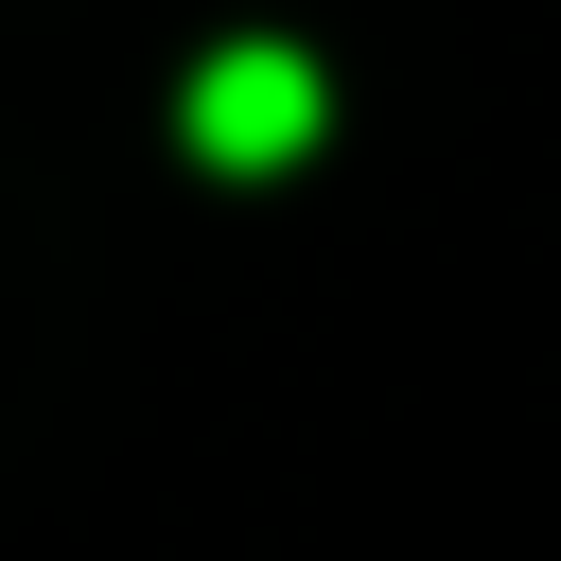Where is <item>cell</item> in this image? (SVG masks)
<instances>
[{"label": "cell", "instance_id": "cell-1", "mask_svg": "<svg viewBox=\"0 0 561 561\" xmlns=\"http://www.w3.org/2000/svg\"><path fill=\"white\" fill-rule=\"evenodd\" d=\"M316 123H333V70H316L298 35H228V53H193V88H175V140H193L210 175H280V158H316Z\"/></svg>", "mask_w": 561, "mask_h": 561}]
</instances>
